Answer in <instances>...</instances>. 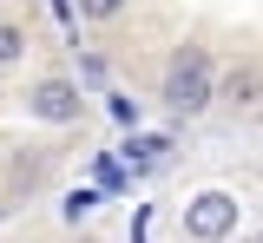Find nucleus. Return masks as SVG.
Masks as SVG:
<instances>
[{
  "label": "nucleus",
  "instance_id": "423d86ee",
  "mask_svg": "<svg viewBox=\"0 0 263 243\" xmlns=\"http://www.w3.org/2000/svg\"><path fill=\"white\" fill-rule=\"evenodd\" d=\"M92 204H99V191H66L60 217H66V224H79V217H92Z\"/></svg>",
  "mask_w": 263,
  "mask_h": 243
},
{
  "label": "nucleus",
  "instance_id": "1a4fd4ad",
  "mask_svg": "<svg viewBox=\"0 0 263 243\" xmlns=\"http://www.w3.org/2000/svg\"><path fill=\"white\" fill-rule=\"evenodd\" d=\"M230 99H237V105L257 99V72H237V79H230Z\"/></svg>",
  "mask_w": 263,
  "mask_h": 243
},
{
  "label": "nucleus",
  "instance_id": "7ed1b4c3",
  "mask_svg": "<svg viewBox=\"0 0 263 243\" xmlns=\"http://www.w3.org/2000/svg\"><path fill=\"white\" fill-rule=\"evenodd\" d=\"M79 79H40L33 86V99H27V112L40 118V125H72L79 118Z\"/></svg>",
  "mask_w": 263,
  "mask_h": 243
},
{
  "label": "nucleus",
  "instance_id": "20e7f679",
  "mask_svg": "<svg viewBox=\"0 0 263 243\" xmlns=\"http://www.w3.org/2000/svg\"><path fill=\"white\" fill-rule=\"evenodd\" d=\"M92 177H99V191H119V184H125V165H119V151H99V158H92Z\"/></svg>",
  "mask_w": 263,
  "mask_h": 243
},
{
  "label": "nucleus",
  "instance_id": "0eeeda50",
  "mask_svg": "<svg viewBox=\"0 0 263 243\" xmlns=\"http://www.w3.org/2000/svg\"><path fill=\"white\" fill-rule=\"evenodd\" d=\"M105 112H112L125 132H138V99H132V92H112V99H105Z\"/></svg>",
  "mask_w": 263,
  "mask_h": 243
},
{
  "label": "nucleus",
  "instance_id": "39448f33",
  "mask_svg": "<svg viewBox=\"0 0 263 243\" xmlns=\"http://www.w3.org/2000/svg\"><path fill=\"white\" fill-rule=\"evenodd\" d=\"M20 53H27V33H20L13 20H0V66H13Z\"/></svg>",
  "mask_w": 263,
  "mask_h": 243
},
{
  "label": "nucleus",
  "instance_id": "f03ea898",
  "mask_svg": "<svg viewBox=\"0 0 263 243\" xmlns=\"http://www.w3.org/2000/svg\"><path fill=\"white\" fill-rule=\"evenodd\" d=\"M230 230H237V197H230V191H197L191 204H184V237L224 243Z\"/></svg>",
  "mask_w": 263,
  "mask_h": 243
},
{
  "label": "nucleus",
  "instance_id": "6e6552de",
  "mask_svg": "<svg viewBox=\"0 0 263 243\" xmlns=\"http://www.w3.org/2000/svg\"><path fill=\"white\" fill-rule=\"evenodd\" d=\"M72 13H86V20H119V13H125V0H79Z\"/></svg>",
  "mask_w": 263,
  "mask_h": 243
},
{
  "label": "nucleus",
  "instance_id": "f257e3e1",
  "mask_svg": "<svg viewBox=\"0 0 263 243\" xmlns=\"http://www.w3.org/2000/svg\"><path fill=\"white\" fill-rule=\"evenodd\" d=\"M164 105L184 112V118L211 105V53L204 46H178L171 53V66H164Z\"/></svg>",
  "mask_w": 263,
  "mask_h": 243
},
{
  "label": "nucleus",
  "instance_id": "9d476101",
  "mask_svg": "<svg viewBox=\"0 0 263 243\" xmlns=\"http://www.w3.org/2000/svg\"><path fill=\"white\" fill-rule=\"evenodd\" d=\"M0 224H7V204H0Z\"/></svg>",
  "mask_w": 263,
  "mask_h": 243
}]
</instances>
